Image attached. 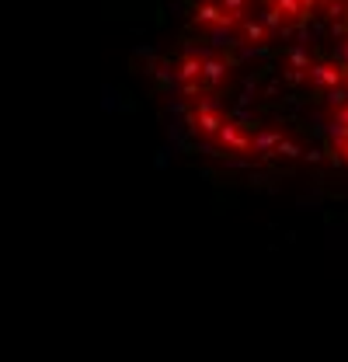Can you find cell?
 Wrapping results in <instances>:
<instances>
[{
	"instance_id": "6da1fadb",
	"label": "cell",
	"mask_w": 348,
	"mask_h": 362,
	"mask_svg": "<svg viewBox=\"0 0 348 362\" xmlns=\"http://www.w3.org/2000/svg\"><path fill=\"white\" fill-rule=\"evenodd\" d=\"M161 94L181 146L237 185L348 206V0H185Z\"/></svg>"
}]
</instances>
